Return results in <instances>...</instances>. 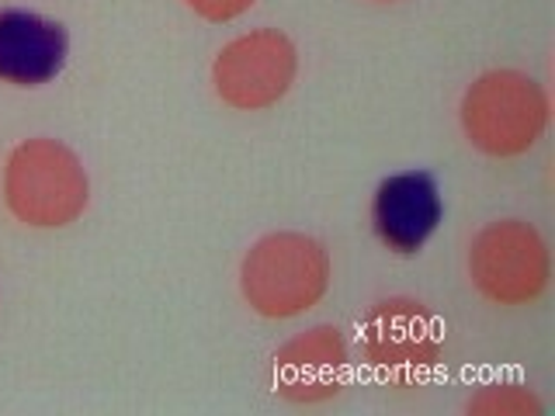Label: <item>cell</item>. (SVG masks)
<instances>
[{"label": "cell", "mask_w": 555, "mask_h": 416, "mask_svg": "<svg viewBox=\"0 0 555 416\" xmlns=\"http://www.w3.org/2000/svg\"><path fill=\"white\" fill-rule=\"evenodd\" d=\"M330 282H334L330 250L309 233H268L250 243L240 260V295L260 320L306 316L326 299Z\"/></svg>", "instance_id": "cell-1"}, {"label": "cell", "mask_w": 555, "mask_h": 416, "mask_svg": "<svg viewBox=\"0 0 555 416\" xmlns=\"http://www.w3.org/2000/svg\"><path fill=\"white\" fill-rule=\"evenodd\" d=\"M4 205L28 230H66L91 205V178L74 146L52 135L22 139L4 164Z\"/></svg>", "instance_id": "cell-2"}, {"label": "cell", "mask_w": 555, "mask_h": 416, "mask_svg": "<svg viewBox=\"0 0 555 416\" xmlns=\"http://www.w3.org/2000/svg\"><path fill=\"white\" fill-rule=\"evenodd\" d=\"M552 118V98L525 69H486L465 87L459 121L482 156L517 160L542 143Z\"/></svg>", "instance_id": "cell-3"}, {"label": "cell", "mask_w": 555, "mask_h": 416, "mask_svg": "<svg viewBox=\"0 0 555 416\" xmlns=\"http://www.w3.org/2000/svg\"><path fill=\"white\" fill-rule=\"evenodd\" d=\"M468 282L490 306H534L552 282L548 239L528 219H493L468 243Z\"/></svg>", "instance_id": "cell-4"}, {"label": "cell", "mask_w": 555, "mask_h": 416, "mask_svg": "<svg viewBox=\"0 0 555 416\" xmlns=\"http://www.w3.org/2000/svg\"><path fill=\"white\" fill-rule=\"evenodd\" d=\"M361 354L389 386L416 389L441 364L444 326L424 302L410 295H389L364 312Z\"/></svg>", "instance_id": "cell-5"}, {"label": "cell", "mask_w": 555, "mask_h": 416, "mask_svg": "<svg viewBox=\"0 0 555 416\" xmlns=\"http://www.w3.org/2000/svg\"><path fill=\"white\" fill-rule=\"evenodd\" d=\"M299 77V49L278 28H254L212 60V91L233 112H268Z\"/></svg>", "instance_id": "cell-6"}, {"label": "cell", "mask_w": 555, "mask_h": 416, "mask_svg": "<svg viewBox=\"0 0 555 416\" xmlns=\"http://www.w3.org/2000/svg\"><path fill=\"white\" fill-rule=\"evenodd\" d=\"M372 233L396 257H413L444 222V195L430 170L389 173L372 195Z\"/></svg>", "instance_id": "cell-7"}, {"label": "cell", "mask_w": 555, "mask_h": 416, "mask_svg": "<svg viewBox=\"0 0 555 416\" xmlns=\"http://www.w3.org/2000/svg\"><path fill=\"white\" fill-rule=\"evenodd\" d=\"M351 351L337 326H309L274 351V392L292 406H323L347 386Z\"/></svg>", "instance_id": "cell-8"}, {"label": "cell", "mask_w": 555, "mask_h": 416, "mask_svg": "<svg viewBox=\"0 0 555 416\" xmlns=\"http://www.w3.org/2000/svg\"><path fill=\"white\" fill-rule=\"evenodd\" d=\"M69 35L60 22L25 8H0V83L46 87L66 66Z\"/></svg>", "instance_id": "cell-9"}, {"label": "cell", "mask_w": 555, "mask_h": 416, "mask_svg": "<svg viewBox=\"0 0 555 416\" xmlns=\"http://www.w3.org/2000/svg\"><path fill=\"white\" fill-rule=\"evenodd\" d=\"M468 416H538L545 413L542 395L528 386H514V381H496V386H482L465 403Z\"/></svg>", "instance_id": "cell-10"}, {"label": "cell", "mask_w": 555, "mask_h": 416, "mask_svg": "<svg viewBox=\"0 0 555 416\" xmlns=\"http://www.w3.org/2000/svg\"><path fill=\"white\" fill-rule=\"evenodd\" d=\"M184 4L195 11L202 22H212V25H230L236 17L247 14L257 0H184Z\"/></svg>", "instance_id": "cell-11"}, {"label": "cell", "mask_w": 555, "mask_h": 416, "mask_svg": "<svg viewBox=\"0 0 555 416\" xmlns=\"http://www.w3.org/2000/svg\"><path fill=\"white\" fill-rule=\"evenodd\" d=\"M372 4H399V0H372Z\"/></svg>", "instance_id": "cell-12"}]
</instances>
